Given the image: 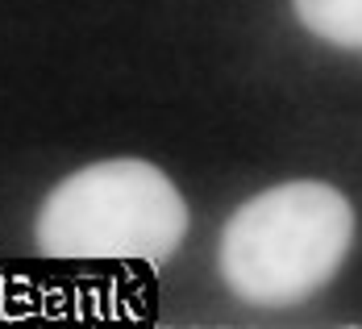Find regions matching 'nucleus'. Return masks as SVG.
I'll return each instance as SVG.
<instances>
[{"mask_svg": "<svg viewBox=\"0 0 362 329\" xmlns=\"http://www.w3.org/2000/svg\"><path fill=\"white\" fill-rule=\"evenodd\" d=\"M296 17L333 46L362 50V0H296Z\"/></svg>", "mask_w": 362, "mask_h": 329, "instance_id": "3", "label": "nucleus"}, {"mask_svg": "<svg viewBox=\"0 0 362 329\" xmlns=\"http://www.w3.org/2000/svg\"><path fill=\"white\" fill-rule=\"evenodd\" d=\"M187 233L180 187L146 158H105L54 183L34 221L50 258H134L167 262Z\"/></svg>", "mask_w": 362, "mask_h": 329, "instance_id": "2", "label": "nucleus"}, {"mask_svg": "<svg viewBox=\"0 0 362 329\" xmlns=\"http://www.w3.org/2000/svg\"><path fill=\"white\" fill-rule=\"evenodd\" d=\"M354 242L350 200L321 180L275 183L221 233V279L254 308H288L321 292Z\"/></svg>", "mask_w": 362, "mask_h": 329, "instance_id": "1", "label": "nucleus"}]
</instances>
